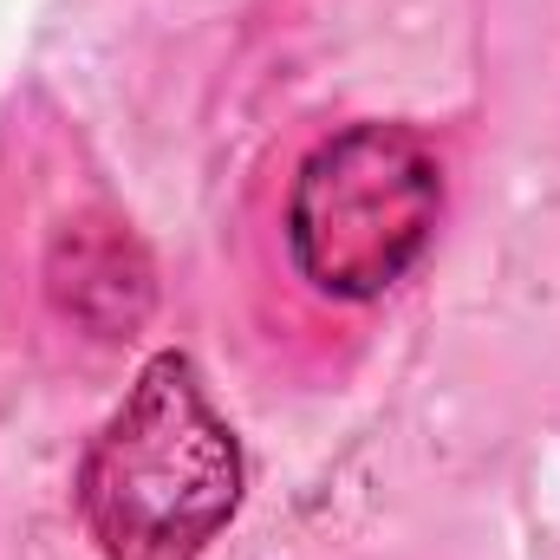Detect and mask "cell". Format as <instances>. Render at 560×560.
Instances as JSON below:
<instances>
[{"instance_id": "obj_2", "label": "cell", "mask_w": 560, "mask_h": 560, "mask_svg": "<svg viewBox=\"0 0 560 560\" xmlns=\"http://www.w3.org/2000/svg\"><path fill=\"white\" fill-rule=\"evenodd\" d=\"M443 215V163L405 125H352L293 176L287 248L332 300H378L411 275Z\"/></svg>"}, {"instance_id": "obj_3", "label": "cell", "mask_w": 560, "mask_h": 560, "mask_svg": "<svg viewBox=\"0 0 560 560\" xmlns=\"http://www.w3.org/2000/svg\"><path fill=\"white\" fill-rule=\"evenodd\" d=\"M52 306L92 339H131L156 306V268L118 215H79L46 248Z\"/></svg>"}, {"instance_id": "obj_1", "label": "cell", "mask_w": 560, "mask_h": 560, "mask_svg": "<svg viewBox=\"0 0 560 560\" xmlns=\"http://www.w3.org/2000/svg\"><path fill=\"white\" fill-rule=\"evenodd\" d=\"M242 509V450L196 365L156 352L79 463V515L105 560H202Z\"/></svg>"}]
</instances>
